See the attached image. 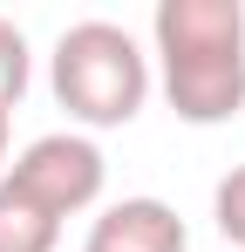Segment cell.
I'll return each instance as SVG.
<instances>
[{
  "label": "cell",
  "mask_w": 245,
  "mask_h": 252,
  "mask_svg": "<svg viewBox=\"0 0 245 252\" xmlns=\"http://www.w3.org/2000/svg\"><path fill=\"white\" fill-rule=\"evenodd\" d=\"M0 157H7V116H0Z\"/></svg>",
  "instance_id": "ba28073f"
},
{
  "label": "cell",
  "mask_w": 245,
  "mask_h": 252,
  "mask_svg": "<svg viewBox=\"0 0 245 252\" xmlns=\"http://www.w3.org/2000/svg\"><path fill=\"white\" fill-rule=\"evenodd\" d=\"M28 95V41L14 21H0V116Z\"/></svg>",
  "instance_id": "8992f818"
},
{
  "label": "cell",
  "mask_w": 245,
  "mask_h": 252,
  "mask_svg": "<svg viewBox=\"0 0 245 252\" xmlns=\"http://www.w3.org/2000/svg\"><path fill=\"white\" fill-rule=\"evenodd\" d=\"M55 239H61V218L21 198L14 184H0V252H55Z\"/></svg>",
  "instance_id": "5b68a950"
},
{
  "label": "cell",
  "mask_w": 245,
  "mask_h": 252,
  "mask_svg": "<svg viewBox=\"0 0 245 252\" xmlns=\"http://www.w3.org/2000/svg\"><path fill=\"white\" fill-rule=\"evenodd\" d=\"M7 184H14L21 198H34L41 211L68 218V211L102 198V150L82 143V136H41V143L21 150V164H14Z\"/></svg>",
  "instance_id": "3957f363"
},
{
  "label": "cell",
  "mask_w": 245,
  "mask_h": 252,
  "mask_svg": "<svg viewBox=\"0 0 245 252\" xmlns=\"http://www.w3.org/2000/svg\"><path fill=\"white\" fill-rule=\"evenodd\" d=\"M163 89L184 123H232L245 109V7L239 0H163L157 7Z\"/></svg>",
  "instance_id": "6da1fadb"
},
{
  "label": "cell",
  "mask_w": 245,
  "mask_h": 252,
  "mask_svg": "<svg viewBox=\"0 0 245 252\" xmlns=\"http://www.w3.org/2000/svg\"><path fill=\"white\" fill-rule=\"evenodd\" d=\"M89 252H184V218L163 198H122L95 218Z\"/></svg>",
  "instance_id": "277c9868"
},
{
  "label": "cell",
  "mask_w": 245,
  "mask_h": 252,
  "mask_svg": "<svg viewBox=\"0 0 245 252\" xmlns=\"http://www.w3.org/2000/svg\"><path fill=\"white\" fill-rule=\"evenodd\" d=\"M218 232H225V239L245 252V164L232 170L225 184H218Z\"/></svg>",
  "instance_id": "52a82bcc"
},
{
  "label": "cell",
  "mask_w": 245,
  "mask_h": 252,
  "mask_svg": "<svg viewBox=\"0 0 245 252\" xmlns=\"http://www.w3.org/2000/svg\"><path fill=\"white\" fill-rule=\"evenodd\" d=\"M150 95V68L136 41L109 21H82L55 41V102L89 129H122Z\"/></svg>",
  "instance_id": "7a4b0ae2"
}]
</instances>
